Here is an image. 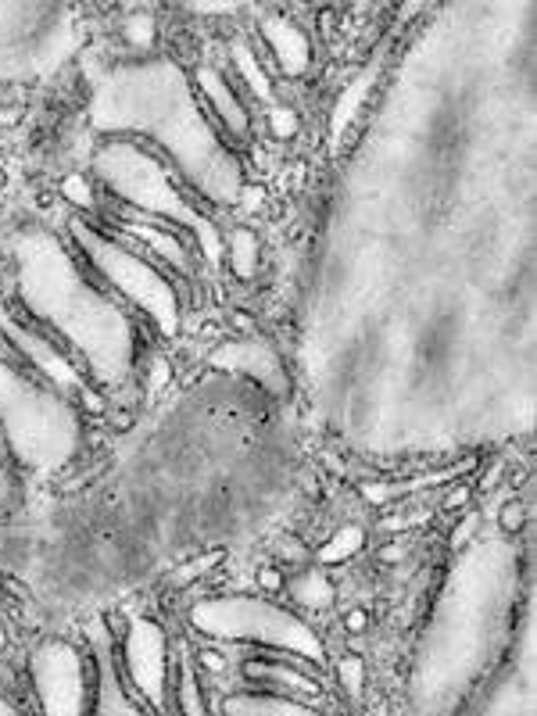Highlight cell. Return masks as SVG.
Returning <instances> with one entry per match:
<instances>
[{
	"label": "cell",
	"mask_w": 537,
	"mask_h": 716,
	"mask_svg": "<svg viewBox=\"0 0 537 716\" xmlns=\"http://www.w3.org/2000/svg\"><path fill=\"white\" fill-rule=\"evenodd\" d=\"M244 677H251V681H258V684L294 688V691H301V695H319V684L312 681V677L298 674V670H287V666H280V663H265V659L244 663Z\"/></svg>",
	"instance_id": "15"
},
{
	"label": "cell",
	"mask_w": 537,
	"mask_h": 716,
	"mask_svg": "<svg viewBox=\"0 0 537 716\" xmlns=\"http://www.w3.org/2000/svg\"><path fill=\"white\" fill-rule=\"evenodd\" d=\"M337 670H341L344 688H348L351 695H358V691H362V681H366V666H362V659H358V656H344Z\"/></svg>",
	"instance_id": "23"
},
{
	"label": "cell",
	"mask_w": 537,
	"mask_h": 716,
	"mask_svg": "<svg viewBox=\"0 0 537 716\" xmlns=\"http://www.w3.org/2000/svg\"><path fill=\"white\" fill-rule=\"evenodd\" d=\"M4 641H8V638H4V631H0V648H4Z\"/></svg>",
	"instance_id": "41"
},
{
	"label": "cell",
	"mask_w": 537,
	"mask_h": 716,
	"mask_svg": "<svg viewBox=\"0 0 537 716\" xmlns=\"http://www.w3.org/2000/svg\"><path fill=\"white\" fill-rule=\"evenodd\" d=\"M380 559H384V563H401V559H405V545H384L380 548Z\"/></svg>",
	"instance_id": "32"
},
{
	"label": "cell",
	"mask_w": 537,
	"mask_h": 716,
	"mask_svg": "<svg viewBox=\"0 0 537 716\" xmlns=\"http://www.w3.org/2000/svg\"><path fill=\"white\" fill-rule=\"evenodd\" d=\"M11 713H15V709H11L8 702H0V716H11Z\"/></svg>",
	"instance_id": "40"
},
{
	"label": "cell",
	"mask_w": 537,
	"mask_h": 716,
	"mask_svg": "<svg viewBox=\"0 0 537 716\" xmlns=\"http://www.w3.org/2000/svg\"><path fill=\"white\" fill-rule=\"evenodd\" d=\"M126 230L133 233L137 240H144V244H151V248L158 251L165 262H172L176 269H187V251H183V244H179L172 233L154 230V226H137V222H126Z\"/></svg>",
	"instance_id": "18"
},
{
	"label": "cell",
	"mask_w": 537,
	"mask_h": 716,
	"mask_svg": "<svg viewBox=\"0 0 537 716\" xmlns=\"http://www.w3.org/2000/svg\"><path fill=\"white\" fill-rule=\"evenodd\" d=\"M233 61H237L240 76L248 79V86L258 94V101H273V83H269V76H265V69L258 65V54L251 51L248 43L237 40L233 43Z\"/></svg>",
	"instance_id": "19"
},
{
	"label": "cell",
	"mask_w": 537,
	"mask_h": 716,
	"mask_svg": "<svg viewBox=\"0 0 537 716\" xmlns=\"http://www.w3.org/2000/svg\"><path fill=\"white\" fill-rule=\"evenodd\" d=\"M265 43L273 47L276 61H280V69L287 76H301L308 69V61H312V47H308V36L301 33L290 18H265Z\"/></svg>",
	"instance_id": "11"
},
{
	"label": "cell",
	"mask_w": 537,
	"mask_h": 716,
	"mask_svg": "<svg viewBox=\"0 0 537 716\" xmlns=\"http://www.w3.org/2000/svg\"><path fill=\"white\" fill-rule=\"evenodd\" d=\"M362 541H366V534H362V530H358V527H344V530H337V534H333L323 548H319L316 559H319V563H326V566L341 563V559H351V555L362 548Z\"/></svg>",
	"instance_id": "21"
},
{
	"label": "cell",
	"mask_w": 537,
	"mask_h": 716,
	"mask_svg": "<svg viewBox=\"0 0 537 716\" xmlns=\"http://www.w3.org/2000/svg\"><path fill=\"white\" fill-rule=\"evenodd\" d=\"M194 11H205V15H212V11H233L237 4H230V0H222V4H208V0H197V4H190Z\"/></svg>",
	"instance_id": "30"
},
{
	"label": "cell",
	"mask_w": 537,
	"mask_h": 716,
	"mask_svg": "<svg viewBox=\"0 0 537 716\" xmlns=\"http://www.w3.org/2000/svg\"><path fill=\"white\" fill-rule=\"evenodd\" d=\"M280 552H283V555H294V563H301V559H308V552L298 545V541H283Z\"/></svg>",
	"instance_id": "35"
},
{
	"label": "cell",
	"mask_w": 537,
	"mask_h": 716,
	"mask_svg": "<svg viewBox=\"0 0 537 716\" xmlns=\"http://www.w3.org/2000/svg\"><path fill=\"white\" fill-rule=\"evenodd\" d=\"M190 623L208 638H226V641H262L269 648H283L294 656L305 659H323V645H319L316 631H308L305 623L294 620L283 609L269 606L262 598H208L190 609Z\"/></svg>",
	"instance_id": "5"
},
{
	"label": "cell",
	"mask_w": 537,
	"mask_h": 716,
	"mask_svg": "<svg viewBox=\"0 0 537 716\" xmlns=\"http://www.w3.org/2000/svg\"><path fill=\"white\" fill-rule=\"evenodd\" d=\"M33 684L40 695L43 713L51 716H76L86 709V681H83V659L65 641H47L36 648L33 663Z\"/></svg>",
	"instance_id": "7"
},
{
	"label": "cell",
	"mask_w": 537,
	"mask_h": 716,
	"mask_svg": "<svg viewBox=\"0 0 537 716\" xmlns=\"http://www.w3.org/2000/svg\"><path fill=\"white\" fill-rule=\"evenodd\" d=\"M201 90H205V97L215 104V111H219V119L230 126V133H248V111L240 108V101L233 97V90L226 83H222V76L215 69H201Z\"/></svg>",
	"instance_id": "13"
},
{
	"label": "cell",
	"mask_w": 537,
	"mask_h": 716,
	"mask_svg": "<svg viewBox=\"0 0 537 716\" xmlns=\"http://www.w3.org/2000/svg\"><path fill=\"white\" fill-rule=\"evenodd\" d=\"M61 194L69 197L72 205H79V208L94 205V190H90V183H86L83 176H69V179H65V183H61Z\"/></svg>",
	"instance_id": "24"
},
{
	"label": "cell",
	"mask_w": 537,
	"mask_h": 716,
	"mask_svg": "<svg viewBox=\"0 0 537 716\" xmlns=\"http://www.w3.org/2000/svg\"><path fill=\"white\" fill-rule=\"evenodd\" d=\"M15 119H18V111H15V108H0V126H11Z\"/></svg>",
	"instance_id": "39"
},
{
	"label": "cell",
	"mask_w": 537,
	"mask_h": 716,
	"mask_svg": "<svg viewBox=\"0 0 537 716\" xmlns=\"http://www.w3.org/2000/svg\"><path fill=\"white\" fill-rule=\"evenodd\" d=\"M72 233H76L79 248L86 251V258L104 273V280L115 283L129 301H137L147 316L158 323V330L162 333L179 330L176 290L162 280V273H154L151 265H147L144 258L133 255V251L111 244V240H104L101 233L86 230L83 222H72Z\"/></svg>",
	"instance_id": "6"
},
{
	"label": "cell",
	"mask_w": 537,
	"mask_h": 716,
	"mask_svg": "<svg viewBox=\"0 0 537 716\" xmlns=\"http://www.w3.org/2000/svg\"><path fill=\"white\" fill-rule=\"evenodd\" d=\"M498 523H502V530L516 534V530L523 527V505L520 502H505L502 512H498Z\"/></svg>",
	"instance_id": "27"
},
{
	"label": "cell",
	"mask_w": 537,
	"mask_h": 716,
	"mask_svg": "<svg viewBox=\"0 0 537 716\" xmlns=\"http://www.w3.org/2000/svg\"><path fill=\"white\" fill-rule=\"evenodd\" d=\"M126 670L129 681L137 684L154 706H165V634L154 620L137 616L129 623Z\"/></svg>",
	"instance_id": "8"
},
{
	"label": "cell",
	"mask_w": 537,
	"mask_h": 716,
	"mask_svg": "<svg viewBox=\"0 0 537 716\" xmlns=\"http://www.w3.org/2000/svg\"><path fill=\"white\" fill-rule=\"evenodd\" d=\"M466 502H469V487H455L452 495L444 498V505H448V509H462Z\"/></svg>",
	"instance_id": "31"
},
{
	"label": "cell",
	"mask_w": 537,
	"mask_h": 716,
	"mask_svg": "<svg viewBox=\"0 0 537 716\" xmlns=\"http://www.w3.org/2000/svg\"><path fill=\"white\" fill-rule=\"evenodd\" d=\"M226 713L237 716H308L312 709L301 706L294 699H283V695H233L226 699Z\"/></svg>",
	"instance_id": "14"
},
{
	"label": "cell",
	"mask_w": 537,
	"mask_h": 716,
	"mask_svg": "<svg viewBox=\"0 0 537 716\" xmlns=\"http://www.w3.org/2000/svg\"><path fill=\"white\" fill-rule=\"evenodd\" d=\"M215 563H219V555H205V559H201V563L187 566V570L179 573V577H176V584H187V580L201 577V573H205V570H212V566H215Z\"/></svg>",
	"instance_id": "28"
},
{
	"label": "cell",
	"mask_w": 537,
	"mask_h": 716,
	"mask_svg": "<svg viewBox=\"0 0 537 716\" xmlns=\"http://www.w3.org/2000/svg\"><path fill=\"white\" fill-rule=\"evenodd\" d=\"M15 255L26 305L76 341L104 384H119L133 355V333L119 308L86 287L69 255L47 233H26Z\"/></svg>",
	"instance_id": "2"
},
{
	"label": "cell",
	"mask_w": 537,
	"mask_h": 716,
	"mask_svg": "<svg viewBox=\"0 0 537 716\" xmlns=\"http://www.w3.org/2000/svg\"><path fill=\"white\" fill-rule=\"evenodd\" d=\"M208 358H212L215 369H230V373L251 376L255 384L265 387V391H273V394L287 391L283 362L276 358V351L262 341H226V344H219Z\"/></svg>",
	"instance_id": "10"
},
{
	"label": "cell",
	"mask_w": 537,
	"mask_h": 716,
	"mask_svg": "<svg viewBox=\"0 0 537 716\" xmlns=\"http://www.w3.org/2000/svg\"><path fill=\"white\" fill-rule=\"evenodd\" d=\"M183 709H187L190 716L205 713V706H201V695H197V674L190 670V666H183Z\"/></svg>",
	"instance_id": "26"
},
{
	"label": "cell",
	"mask_w": 537,
	"mask_h": 716,
	"mask_svg": "<svg viewBox=\"0 0 537 716\" xmlns=\"http://www.w3.org/2000/svg\"><path fill=\"white\" fill-rule=\"evenodd\" d=\"M11 495H15V484H11V477H0V509H8Z\"/></svg>",
	"instance_id": "34"
},
{
	"label": "cell",
	"mask_w": 537,
	"mask_h": 716,
	"mask_svg": "<svg viewBox=\"0 0 537 716\" xmlns=\"http://www.w3.org/2000/svg\"><path fill=\"white\" fill-rule=\"evenodd\" d=\"M94 648H97V666H101V691H97V713H137V706H129L122 695L119 677H115V663H111V645L108 634L94 627Z\"/></svg>",
	"instance_id": "12"
},
{
	"label": "cell",
	"mask_w": 537,
	"mask_h": 716,
	"mask_svg": "<svg viewBox=\"0 0 537 716\" xmlns=\"http://www.w3.org/2000/svg\"><path fill=\"white\" fill-rule=\"evenodd\" d=\"M344 627H348L351 634H362L369 627V620H366V613L362 609H351L348 616H344Z\"/></svg>",
	"instance_id": "29"
},
{
	"label": "cell",
	"mask_w": 537,
	"mask_h": 716,
	"mask_svg": "<svg viewBox=\"0 0 537 716\" xmlns=\"http://www.w3.org/2000/svg\"><path fill=\"white\" fill-rule=\"evenodd\" d=\"M258 580H262L265 588H280V584H283L280 573H276V570H262V573H258Z\"/></svg>",
	"instance_id": "37"
},
{
	"label": "cell",
	"mask_w": 537,
	"mask_h": 716,
	"mask_svg": "<svg viewBox=\"0 0 537 716\" xmlns=\"http://www.w3.org/2000/svg\"><path fill=\"white\" fill-rule=\"evenodd\" d=\"M90 119L97 129H147L176 154V162L197 187L222 205L240 194L237 162L212 137L190 97L187 79L172 61L119 69L115 76L101 79Z\"/></svg>",
	"instance_id": "1"
},
{
	"label": "cell",
	"mask_w": 537,
	"mask_h": 716,
	"mask_svg": "<svg viewBox=\"0 0 537 716\" xmlns=\"http://www.w3.org/2000/svg\"><path fill=\"white\" fill-rule=\"evenodd\" d=\"M269 126L276 137H294L298 133V115L290 108H269Z\"/></svg>",
	"instance_id": "25"
},
{
	"label": "cell",
	"mask_w": 537,
	"mask_h": 716,
	"mask_svg": "<svg viewBox=\"0 0 537 716\" xmlns=\"http://www.w3.org/2000/svg\"><path fill=\"white\" fill-rule=\"evenodd\" d=\"M290 595L305 609H326L333 602V584L326 580V573L308 570L298 580H290Z\"/></svg>",
	"instance_id": "17"
},
{
	"label": "cell",
	"mask_w": 537,
	"mask_h": 716,
	"mask_svg": "<svg viewBox=\"0 0 537 716\" xmlns=\"http://www.w3.org/2000/svg\"><path fill=\"white\" fill-rule=\"evenodd\" d=\"M165 373H169V366H165V362H158V366H154V376H151V391H158V387L165 384Z\"/></svg>",
	"instance_id": "38"
},
{
	"label": "cell",
	"mask_w": 537,
	"mask_h": 716,
	"mask_svg": "<svg viewBox=\"0 0 537 716\" xmlns=\"http://www.w3.org/2000/svg\"><path fill=\"white\" fill-rule=\"evenodd\" d=\"M0 330H4V337H8V341L15 344V348L22 351V355H26L29 362H33V366L40 369L47 380H51L54 387H58V391H79L86 398V405H90V409L101 412V398H97V394L83 384V376L76 373V366H72L69 358H61L58 351L43 341V337H36L33 330L18 326L15 319L4 312V308H0Z\"/></svg>",
	"instance_id": "9"
},
{
	"label": "cell",
	"mask_w": 537,
	"mask_h": 716,
	"mask_svg": "<svg viewBox=\"0 0 537 716\" xmlns=\"http://www.w3.org/2000/svg\"><path fill=\"white\" fill-rule=\"evenodd\" d=\"M230 265L240 280H251L258 273V237L251 230L230 233Z\"/></svg>",
	"instance_id": "20"
},
{
	"label": "cell",
	"mask_w": 537,
	"mask_h": 716,
	"mask_svg": "<svg viewBox=\"0 0 537 716\" xmlns=\"http://www.w3.org/2000/svg\"><path fill=\"white\" fill-rule=\"evenodd\" d=\"M0 423L18 462L36 473H54L76 455L79 416L58 394L33 387L0 362Z\"/></svg>",
	"instance_id": "3"
},
{
	"label": "cell",
	"mask_w": 537,
	"mask_h": 716,
	"mask_svg": "<svg viewBox=\"0 0 537 716\" xmlns=\"http://www.w3.org/2000/svg\"><path fill=\"white\" fill-rule=\"evenodd\" d=\"M373 79H376V69H366L362 76L355 79V83L348 86L341 94V101H337V108H333V115H330V129H333V140H341L344 137V129L355 122V115H358V108L366 104V97H369V90H373Z\"/></svg>",
	"instance_id": "16"
},
{
	"label": "cell",
	"mask_w": 537,
	"mask_h": 716,
	"mask_svg": "<svg viewBox=\"0 0 537 716\" xmlns=\"http://www.w3.org/2000/svg\"><path fill=\"white\" fill-rule=\"evenodd\" d=\"M201 666H208V670H215V674H219L222 666H226V659L215 656V652H201Z\"/></svg>",
	"instance_id": "36"
},
{
	"label": "cell",
	"mask_w": 537,
	"mask_h": 716,
	"mask_svg": "<svg viewBox=\"0 0 537 716\" xmlns=\"http://www.w3.org/2000/svg\"><path fill=\"white\" fill-rule=\"evenodd\" d=\"M94 169H97V176L111 187V194H119L122 201H129L137 212L162 215V219H172V222H179V226H187L190 233L201 237V248H205V255L212 258V262L222 258V244H219L215 226L208 219H201V215L176 194V187L169 183L165 169L154 162L151 154H144L133 144H108L97 151Z\"/></svg>",
	"instance_id": "4"
},
{
	"label": "cell",
	"mask_w": 537,
	"mask_h": 716,
	"mask_svg": "<svg viewBox=\"0 0 537 716\" xmlns=\"http://www.w3.org/2000/svg\"><path fill=\"white\" fill-rule=\"evenodd\" d=\"M126 40L147 47L154 40V15H129L126 18Z\"/></svg>",
	"instance_id": "22"
},
{
	"label": "cell",
	"mask_w": 537,
	"mask_h": 716,
	"mask_svg": "<svg viewBox=\"0 0 537 716\" xmlns=\"http://www.w3.org/2000/svg\"><path fill=\"white\" fill-rule=\"evenodd\" d=\"M473 527H477V516H469V520H466V523H462V527H459V530H455V534H452V545H455V548H459V545H462V541H466V537H469V534H473Z\"/></svg>",
	"instance_id": "33"
}]
</instances>
